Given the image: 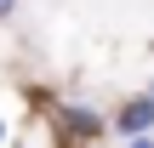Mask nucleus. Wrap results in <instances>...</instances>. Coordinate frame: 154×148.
<instances>
[{
  "instance_id": "20e7f679",
  "label": "nucleus",
  "mask_w": 154,
  "mask_h": 148,
  "mask_svg": "<svg viewBox=\"0 0 154 148\" xmlns=\"http://www.w3.org/2000/svg\"><path fill=\"white\" fill-rule=\"evenodd\" d=\"M126 148H154V137H131V143H126Z\"/></svg>"
},
{
  "instance_id": "f257e3e1",
  "label": "nucleus",
  "mask_w": 154,
  "mask_h": 148,
  "mask_svg": "<svg viewBox=\"0 0 154 148\" xmlns=\"http://www.w3.org/2000/svg\"><path fill=\"white\" fill-rule=\"evenodd\" d=\"M114 131L131 143V137H154V86L143 97H131V103H120L114 108Z\"/></svg>"
},
{
  "instance_id": "7ed1b4c3",
  "label": "nucleus",
  "mask_w": 154,
  "mask_h": 148,
  "mask_svg": "<svg viewBox=\"0 0 154 148\" xmlns=\"http://www.w3.org/2000/svg\"><path fill=\"white\" fill-rule=\"evenodd\" d=\"M11 11H17V0H0V23H6V17H11Z\"/></svg>"
},
{
  "instance_id": "f03ea898",
  "label": "nucleus",
  "mask_w": 154,
  "mask_h": 148,
  "mask_svg": "<svg viewBox=\"0 0 154 148\" xmlns=\"http://www.w3.org/2000/svg\"><path fill=\"white\" fill-rule=\"evenodd\" d=\"M63 125H69L74 137H97V131H103V114H97L91 103H69V108H63Z\"/></svg>"
}]
</instances>
